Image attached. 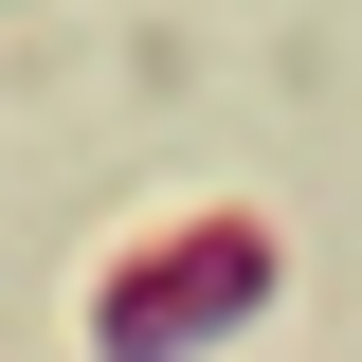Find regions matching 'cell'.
Listing matches in <instances>:
<instances>
[{
    "instance_id": "cell-1",
    "label": "cell",
    "mask_w": 362,
    "mask_h": 362,
    "mask_svg": "<svg viewBox=\"0 0 362 362\" xmlns=\"http://www.w3.org/2000/svg\"><path fill=\"white\" fill-rule=\"evenodd\" d=\"M254 290H272V235L254 218H163L109 290H90V344H109V362H199Z\"/></svg>"
}]
</instances>
